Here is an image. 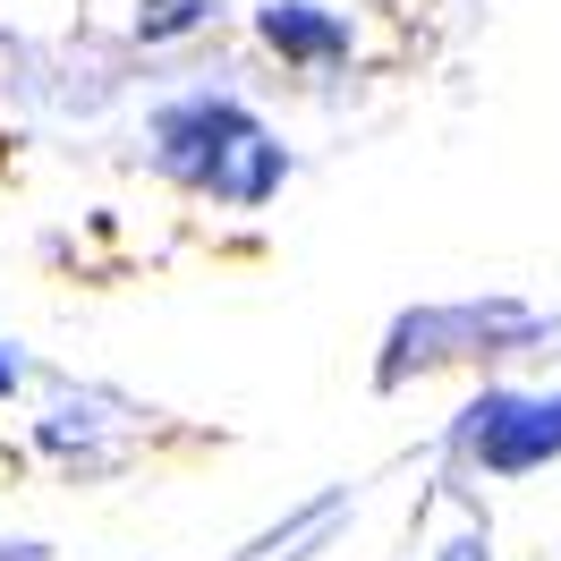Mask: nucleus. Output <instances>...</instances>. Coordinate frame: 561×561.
<instances>
[{
    "label": "nucleus",
    "instance_id": "obj_3",
    "mask_svg": "<svg viewBox=\"0 0 561 561\" xmlns=\"http://www.w3.org/2000/svg\"><path fill=\"white\" fill-rule=\"evenodd\" d=\"M264 43H273L280 60L323 69V60H341V51H350V26H341V18H323V9H307V0H273V9H264Z\"/></svg>",
    "mask_w": 561,
    "mask_h": 561
},
{
    "label": "nucleus",
    "instance_id": "obj_1",
    "mask_svg": "<svg viewBox=\"0 0 561 561\" xmlns=\"http://www.w3.org/2000/svg\"><path fill=\"white\" fill-rule=\"evenodd\" d=\"M162 171L187 179V187H213L230 205H264L289 162L239 103H179L162 111Z\"/></svg>",
    "mask_w": 561,
    "mask_h": 561
},
{
    "label": "nucleus",
    "instance_id": "obj_4",
    "mask_svg": "<svg viewBox=\"0 0 561 561\" xmlns=\"http://www.w3.org/2000/svg\"><path fill=\"white\" fill-rule=\"evenodd\" d=\"M9 391H18V357L0 350V400H9Z\"/></svg>",
    "mask_w": 561,
    "mask_h": 561
},
{
    "label": "nucleus",
    "instance_id": "obj_2",
    "mask_svg": "<svg viewBox=\"0 0 561 561\" xmlns=\"http://www.w3.org/2000/svg\"><path fill=\"white\" fill-rule=\"evenodd\" d=\"M477 459L493 477H519V468H545L561 459V400H493L477 409Z\"/></svg>",
    "mask_w": 561,
    "mask_h": 561
}]
</instances>
